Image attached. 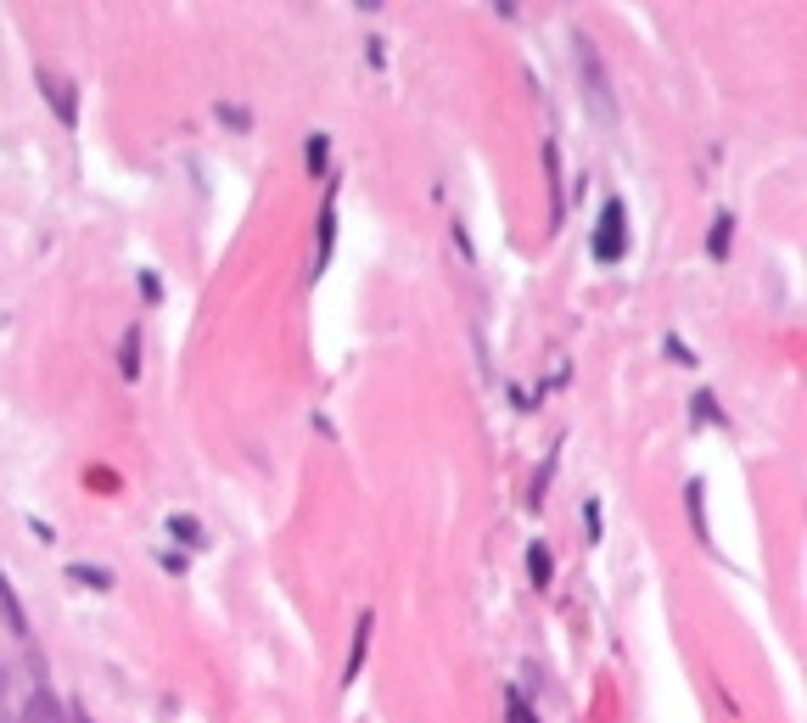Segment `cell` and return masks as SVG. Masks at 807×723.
I'll return each instance as SVG.
<instances>
[{"mask_svg": "<svg viewBox=\"0 0 807 723\" xmlns=\"http://www.w3.org/2000/svg\"><path fill=\"white\" fill-rule=\"evenodd\" d=\"M73 723H96V718H90V712H85V707H79V712H73Z\"/></svg>", "mask_w": 807, "mask_h": 723, "instance_id": "obj_18", "label": "cell"}, {"mask_svg": "<svg viewBox=\"0 0 807 723\" xmlns=\"http://www.w3.org/2000/svg\"><path fill=\"white\" fill-rule=\"evenodd\" d=\"M73 583H90V589H113V572H101V567H68Z\"/></svg>", "mask_w": 807, "mask_h": 723, "instance_id": "obj_15", "label": "cell"}, {"mask_svg": "<svg viewBox=\"0 0 807 723\" xmlns=\"http://www.w3.org/2000/svg\"><path fill=\"white\" fill-rule=\"evenodd\" d=\"M331 241H337V191H326V202H320V253H314V275L331 264Z\"/></svg>", "mask_w": 807, "mask_h": 723, "instance_id": "obj_5", "label": "cell"}, {"mask_svg": "<svg viewBox=\"0 0 807 723\" xmlns=\"http://www.w3.org/2000/svg\"><path fill=\"white\" fill-rule=\"evenodd\" d=\"M684 499H690V522H695V539H707V511H701V482H690V488H684Z\"/></svg>", "mask_w": 807, "mask_h": 723, "instance_id": "obj_14", "label": "cell"}, {"mask_svg": "<svg viewBox=\"0 0 807 723\" xmlns=\"http://www.w3.org/2000/svg\"><path fill=\"white\" fill-rule=\"evenodd\" d=\"M695 415H701V421H723V410L712 404V393H695Z\"/></svg>", "mask_w": 807, "mask_h": 723, "instance_id": "obj_17", "label": "cell"}, {"mask_svg": "<svg viewBox=\"0 0 807 723\" xmlns=\"http://www.w3.org/2000/svg\"><path fill=\"white\" fill-rule=\"evenodd\" d=\"M505 723H538L533 707L522 701V690H505Z\"/></svg>", "mask_w": 807, "mask_h": 723, "instance_id": "obj_13", "label": "cell"}, {"mask_svg": "<svg viewBox=\"0 0 807 723\" xmlns=\"http://www.w3.org/2000/svg\"><path fill=\"white\" fill-rule=\"evenodd\" d=\"M0 623H6V634H12V639H23V645H29V617H23V606H17L6 572H0Z\"/></svg>", "mask_w": 807, "mask_h": 723, "instance_id": "obj_6", "label": "cell"}, {"mask_svg": "<svg viewBox=\"0 0 807 723\" xmlns=\"http://www.w3.org/2000/svg\"><path fill=\"white\" fill-rule=\"evenodd\" d=\"M572 51H578V90H583V107L595 124H617V90L606 79V62H600L595 40L589 34H572Z\"/></svg>", "mask_w": 807, "mask_h": 723, "instance_id": "obj_1", "label": "cell"}, {"mask_svg": "<svg viewBox=\"0 0 807 723\" xmlns=\"http://www.w3.org/2000/svg\"><path fill=\"white\" fill-rule=\"evenodd\" d=\"M729 236H735V219L718 213V219H712V236H707V253L712 258H729Z\"/></svg>", "mask_w": 807, "mask_h": 723, "instance_id": "obj_11", "label": "cell"}, {"mask_svg": "<svg viewBox=\"0 0 807 723\" xmlns=\"http://www.w3.org/2000/svg\"><path fill=\"white\" fill-rule=\"evenodd\" d=\"M40 90H45V101H51V113L62 118V124H79V90L62 79V73H51V68H40Z\"/></svg>", "mask_w": 807, "mask_h": 723, "instance_id": "obj_3", "label": "cell"}, {"mask_svg": "<svg viewBox=\"0 0 807 723\" xmlns=\"http://www.w3.org/2000/svg\"><path fill=\"white\" fill-rule=\"evenodd\" d=\"M628 253V208L617 197L600 208V225H595V258L600 264H617Z\"/></svg>", "mask_w": 807, "mask_h": 723, "instance_id": "obj_2", "label": "cell"}, {"mask_svg": "<svg viewBox=\"0 0 807 723\" xmlns=\"http://www.w3.org/2000/svg\"><path fill=\"white\" fill-rule=\"evenodd\" d=\"M370 628H376V617L370 611H359V628H354V651H348V667H342V679L354 684L359 679V662H365V645H370Z\"/></svg>", "mask_w": 807, "mask_h": 723, "instance_id": "obj_8", "label": "cell"}, {"mask_svg": "<svg viewBox=\"0 0 807 723\" xmlns=\"http://www.w3.org/2000/svg\"><path fill=\"white\" fill-rule=\"evenodd\" d=\"M0 723H23V712H17V701H12V673L0 667Z\"/></svg>", "mask_w": 807, "mask_h": 723, "instance_id": "obj_12", "label": "cell"}, {"mask_svg": "<svg viewBox=\"0 0 807 723\" xmlns=\"http://www.w3.org/2000/svg\"><path fill=\"white\" fill-rule=\"evenodd\" d=\"M544 174H550V225H561V208H567V197H561V157H555L550 141H544Z\"/></svg>", "mask_w": 807, "mask_h": 723, "instance_id": "obj_7", "label": "cell"}, {"mask_svg": "<svg viewBox=\"0 0 807 723\" xmlns=\"http://www.w3.org/2000/svg\"><path fill=\"white\" fill-rule=\"evenodd\" d=\"M23 723H68V712H62V701L51 695V684H34V695H29V707H23Z\"/></svg>", "mask_w": 807, "mask_h": 723, "instance_id": "obj_4", "label": "cell"}, {"mask_svg": "<svg viewBox=\"0 0 807 723\" xmlns=\"http://www.w3.org/2000/svg\"><path fill=\"white\" fill-rule=\"evenodd\" d=\"M118 376H129V382L141 376V337L135 331H124V342H118Z\"/></svg>", "mask_w": 807, "mask_h": 723, "instance_id": "obj_9", "label": "cell"}, {"mask_svg": "<svg viewBox=\"0 0 807 723\" xmlns=\"http://www.w3.org/2000/svg\"><path fill=\"white\" fill-rule=\"evenodd\" d=\"M550 572H555V561H550V544H527V578L544 589L550 583Z\"/></svg>", "mask_w": 807, "mask_h": 723, "instance_id": "obj_10", "label": "cell"}, {"mask_svg": "<svg viewBox=\"0 0 807 723\" xmlns=\"http://www.w3.org/2000/svg\"><path fill=\"white\" fill-rule=\"evenodd\" d=\"M303 146H309V152H303V157H309V169L320 174V169H326V146H331V141H326V135H309Z\"/></svg>", "mask_w": 807, "mask_h": 723, "instance_id": "obj_16", "label": "cell"}]
</instances>
